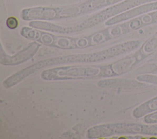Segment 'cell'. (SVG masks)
<instances>
[{"label":"cell","instance_id":"4","mask_svg":"<svg viewBox=\"0 0 157 139\" xmlns=\"http://www.w3.org/2000/svg\"><path fill=\"white\" fill-rule=\"evenodd\" d=\"M6 24L7 27L10 29H15L17 27L18 21L16 19V18L11 17L8 18V19L7 20Z\"/></svg>","mask_w":157,"mask_h":139},{"label":"cell","instance_id":"3","mask_svg":"<svg viewBox=\"0 0 157 139\" xmlns=\"http://www.w3.org/2000/svg\"><path fill=\"white\" fill-rule=\"evenodd\" d=\"M36 50L37 49H35L30 52L28 49L27 50L12 56H7L5 55L4 57L1 56V63L4 65L7 66L17 65V64L23 63V62H25L26 61L30 59L35 54Z\"/></svg>","mask_w":157,"mask_h":139},{"label":"cell","instance_id":"2","mask_svg":"<svg viewBox=\"0 0 157 139\" xmlns=\"http://www.w3.org/2000/svg\"><path fill=\"white\" fill-rule=\"evenodd\" d=\"M101 73L100 68L94 67H60L44 70L41 74L46 80L76 79L95 77Z\"/></svg>","mask_w":157,"mask_h":139},{"label":"cell","instance_id":"1","mask_svg":"<svg viewBox=\"0 0 157 139\" xmlns=\"http://www.w3.org/2000/svg\"><path fill=\"white\" fill-rule=\"evenodd\" d=\"M119 55V53L114 51L109 50L104 51L102 52H99L97 53H90V54H79V55H67V56L55 57L50 59L41 61L36 64L31 65L30 66L24 69L23 72L27 76L31 75V74L38 71L41 68L50 66L56 64H60L63 63H91L102 61L111 58L112 57L115 56Z\"/></svg>","mask_w":157,"mask_h":139}]
</instances>
